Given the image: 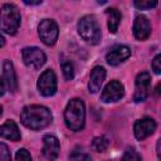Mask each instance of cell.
<instances>
[{"mask_svg":"<svg viewBox=\"0 0 161 161\" xmlns=\"http://www.w3.org/2000/svg\"><path fill=\"white\" fill-rule=\"evenodd\" d=\"M53 117H52V112L44 107V106H26L23 108L21 113H20V121L21 123L34 131L45 128L48 125H50Z\"/></svg>","mask_w":161,"mask_h":161,"instance_id":"6da1fadb","label":"cell"},{"mask_svg":"<svg viewBox=\"0 0 161 161\" xmlns=\"http://www.w3.org/2000/svg\"><path fill=\"white\" fill-rule=\"evenodd\" d=\"M64 119L67 127L72 131H80L83 128L86 119V108L82 99L74 98L68 103L64 111Z\"/></svg>","mask_w":161,"mask_h":161,"instance_id":"7a4b0ae2","label":"cell"},{"mask_svg":"<svg viewBox=\"0 0 161 161\" xmlns=\"http://www.w3.org/2000/svg\"><path fill=\"white\" fill-rule=\"evenodd\" d=\"M20 25V13L16 5L5 4L0 9V29L8 34H15Z\"/></svg>","mask_w":161,"mask_h":161,"instance_id":"3957f363","label":"cell"},{"mask_svg":"<svg viewBox=\"0 0 161 161\" xmlns=\"http://www.w3.org/2000/svg\"><path fill=\"white\" fill-rule=\"evenodd\" d=\"M79 35L89 44H98L101 40V29L97 20L92 15L83 16L78 23Z\"/></svg>","mask_w":161,"mask_h":161,"instance_id":"277c9868","label":"cell"},{"mask_svg":"<svg viewBox=\"0 0 161 161\" xmlns=\"http://www.w3.org/2000/svg\"><path fill=\"white\" fill-rule=\"evenodd\" d=\"M38 31H39V36H40L42 42L47 45H53L57 42L58 34H59L58 25L52 19L42 20L39 26H38Z\"/></svg>","mask_w":161,"mask_h":161,"instance_id":"5b68a950","label":"cell"},{"mask_svg":"<svg viewBox=\"0 0 161 161\" xmlns=\"http://www.w3.org/2000/svg\"><path fill=\"white\" fill-rule=\"evenodd\" d=\"M21 55H23L24 63H25L28 67L34 68V69H39L40 67H43V64H44L45 60H47V57H45L44 52L40 50V49L36 48V47H28V48H24L23 52H21Z\"/></svg>","mask_w":161,"mask_h":161,"instance_id":"8992f818","label":"cell"},{"mask_svg":"<svg viewBox=\"0 0 161 161\" xmlns=\"http://www.w3.org/2000/svg\"><path fill=\"white\" fill-rule=\"evenodd\" d=\"M38 89L45 97H50L57 92V78L52 69H47L40 74L38 79Z\"/></svg>","mask_w":161,"mask_h":161,"instance_id":"52a82bcc","label":"cell"},{"mask_svg":"<svg viewBox=\"0 0 161 161\" xmlns=\"http://www.w3.org/2000/svg\"><path fill=\"white\" fill-rule=\"evenodd\" d=\"M150 84H151V78L147 72H142L137 75L135 84V94H133L135 102H142L148 97Z\"/></svg>","mask_w":161,"mask_h":161,"instance_id":"ba28073f","label":"cell"},{"mask_svg":"<svg viewBox=\"0 0 161 161\" xmlns=\"http://www.w3.org/2000/svg\"><path fill=\"white\" fill-rule=\"evenodd\" d=\"M123 93H125L123 86L118 80H111L104 87V89H103V92L101 94V98L106 103L116 102V101H119L123 97Z\"/></svg>","mask_w":161,"mask_h":161,"instance_id":"9c48e42d","label":"cell"},{"mask_svg":"<svg viewBox=\"0 0 161 161\" xmlns=\"http://www.w3.org/2000/svg\"><path fill=\"white\" fill-rule=\"evenodd\" d=\"M155 130H156V122L148 117L138 119L133 126V133L137 140H143L148 137L155 132Z\"/></svg>","mask_w":161,"mask_h":161,"instance_id":"30bf717a","label":"cell"},{"mask_svg":"<svg viewBox=\"0 0 161 161\" xmlns=\"http://www.w3.org/2000/svg\"><path fill=\"white\" fill-rule=\"evenodd\" d=\"M131 55V50L126 45H117L114 48H112L107 55H106V60L109 65H118L119 63L125 62L128 57Z\"/></svg>","mask_w":161,"mask_h":161,"instance_id":"8fae6325","label":"cell"},{"mask_svg":"<svg viewBox=\"0 0 161 161\" xmlns=\"http://www.w3.org/2000/svg\"><path fill=\"white\" fill-rule=\"evenodd\" d=\"M151 34V24L143 15H137L133 23V35L138 40H145Z\"/></svg>","mask_w":161,"mask_h":161,"instance_id":"7c38bea8","label":"cell"},{"mask_svg":"<svg viewBox=\"0 0 161 161\" xmlns=\"http://www.w3.org/2000/svg\"><path fill=\"white\" fill-rule=\"evenodd\" d=\"M43 155L45 158L54 161L59 155V141L53 135H47L43 138Z\"/></svg>","mask_w":161,"mask_h":161,"instance_id":"4fadbf2b","label":"cell"},{"mask_svg":"<svg viewBox=\"0 0 161 161\" xmlns=\"http://www.w3.org/2000/svg\"><path fill=\"white\" fill-rule=\"evenodd\" d=\"M106 78V70L103 67H94L91 72V78H89V83H88V88L89 92L96 93L101 89V86L103 83Z\"/></svg>","mask_w":161,"mask_h":161,"instance_id":"5bb4252c","label":"cell"},{"mask_svg":"<svg viewBox=\"0 0 161 161\" xmlns=\"http://www.w3.org/2000/svg\"><path fill=\"white\" fill-rule=\"evenodd\" d=\"M3 69H4V72H3L4 73V83L6 84L9 91L15 92L16 88H18V82H16V75H15L13 63L10 60H5L4 65H3Z\"/></svg>","mask_w":161,"mask_h":161,"instance_id":"9a60e30c","label":"cell"},{"mask_svg":"<svg viewBox=\"0 0 161 161\" xmlns=\"http://www.w3.org/2000/svg\"><path fill=\"white\" fill-rule=\"evenodd\" d=\"M0 137L8 138L11 141H19L20 140V132L16 126V123L11 119L6 121L4 125L0 126Z\"/></svg>","mask_w":161,"mask_h":161,"instance_id":"2e32d148","label":"cell"},{"mask_svg":"<svg viewBox=\"0 0 161 161\" xmlns=\"http://www.w3.org/2000/svg\"><path fill=\"white\" fill-rule=\"evenodd\" d=\"M106 15H107V23H108V29L112 34H114L118 29V24L121 21V13L114 9V8H108L106 9Z\"/></svg>","mask_w":161,"mask_h":161,"instance_id":"e0dca14e","label":"cell"},{"mask_svg":"<svg viewBox=\"0 0 161 161\" xmlns=\"http://www.w3.org/2000/svg\"><path fill=\"white\" fill-rule=\"evenodd\" d=\"M69 161H92V158L83 148L75 147L69 155Z\"/></svg>","mask_w":161,"mask_h":161,"instance_id":"ac0fdd59","label":"cell"},{"mask_svg":"<svg viewBox=\"0 0 161 161\" xmlns=\"http://www.w3.org/2000/svg\"><path fill=\"white\" fill-rule=\"evenodd\" d=\"M109 145V141L106 136H98V137H94L93 141H92V148L97 152H103Z\"/></svg>","mask_w":161,"mask_h":161,"instance_id":"d6986e66","label":"cell"},{"mask_svg":"<svg viewBox=\"0 0 161 161\" xmlns=\"http://www.w3.org/2000/svg\"><path fill=\"white\" fill-rule=\"evenodd\" d=\"M62 69H63V74H64V78L67 80H70L73 79L74 77V70H73V65L70 62H68L67 59H64L62 62Z\"/></svg>","mask_w":161,"mask_h":161,"instance_id":"ffe728a7","label":"cell"},{"mask_svg":"<svg viewBox=\"0 0 161 161\" xmlns=\"http://www.w3.org/2000/svg\"><path fill=\"white\" fill-rule=\"evenodd\" d=\"M122 161H142L141 156L133 148H127L122 156Z\"/></svg>","mask_w":161,"mask_h":161,"instance_id":"44dd1931","label":"cell"},{"mask_svg":"<svg viewBox=\"0 0 161 161\" xmlns=\"http://www.w3.org/2000/svg\"><path fill=\"white\" fill-rule=\"evenodd\" d=\"M0 161H11V155L8 146L0 142Z\"/></svg>","mask_w":161,"mask_h":161,"instance_id":"7402d4cb","label":"cell"},{"mask_svg":"<svg viewBox=\"0 0 161 161\" xmlns=\"http://www.w3.org/2000/svg\"><path fill=\"white\" fill-rule=\"evenodd\" d=\"M157 5V1H135V6L140 10H148L151 8H155Z\"/></svg>","mask_w":161,"mask_h":161,"instance_id":"603a6c76","label":"cell"},{"mask_svg":"<svg viewBox=\"0 0 161 161\" xmlns=\"http://www.w3.org/2000/svg\"><path fill=\"white\" fill-rule=\"evenodd\" d=\"M15 157H16V161H31L30 153H29L25 148H20V150H18Z\"/></svg>","mask_w":161,"mask_h":161,"instance_id":"cb8c5ba5","label":"cell"},{"mask_svg":"<svg viewBox=\"0 0 161 161\" xmlns=\"http://www.w3.org/2000/svg\"><path fill=\"white\" fill-rule=\"evenodd\" d=\"M152 69H153V72L156 74L161 73V55L160 54H157L153 58V60H152Z\"/></svg>","mask_w":161,"mask_h":161,"instance_id":"d4e9b609","label":"cell"},{"mask_svg":"<svg viewBox=\"0 0 161 161\" xmlns=\"http://www.w3.org/2000/svg\"><path fill=\"white\" fill-rule=\"evenodd\" d=\"M24 4H26V5H39V4H42V0H36V1H30V0H24Z\"/></svg>","mask_w":161,"mask_h":161,"instance_id":"484cf974","label":"cell"},{"mask_svg":"<svg viewBox=\"0 0 161 161\" xmlns=\"http://www.w3.org/2000/svg\"><path fill=\"white\" fill-rule=\"evenodd\" d=\"M4 91H5V83H4V80L0 78V96L4 94Z\"/></svg>","mask_w":161,"mask_h":161,"instance_id":"4316f807","label":"cell"},{"mask_svg":"<svg viewBox=\"0 0 161 161\" xmlns=\"http://www.w3.org/2000/svg\"><path fill=\"white\" fill-rule=\"evenodd\" d=\"M4 44H5V39H4V36L0 34V48L4 47Z\"/></svg>","mask_w":161,"mask_h":161,"instance_id":"83f0119b","label":"cell"},{"mask_svg":"<svg viewBox=\"0 0 161 161\" xmlns=\"http://www.w3.org/2000/svg\"><path fill=\"white\" fill-rule=\"evenodd\" d=\"M156 152H157V157L160 158V140H158V142H157V147H156Z\"/></svg>","mask_w":161,"mask_h":161,"instance_id":"f1b7e54d","label":"cell"},{"mask_svg":"<svg viewBox=\"0 0 161 161\" xmlns=\"http://www.w3.org/2000/svg\"><path fill=\"white\" fill-rule=\"evenodd\" d=\"M1 113H3V107L0 106V116H1Z\"/></svg>","mask_w":161,"mask_h":161,"instance_id":"f546056e","label":"cell"}]
</instances>
